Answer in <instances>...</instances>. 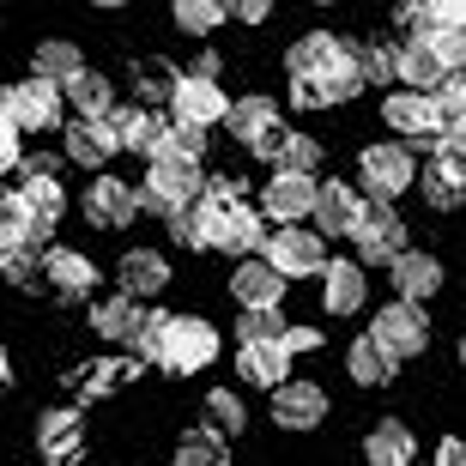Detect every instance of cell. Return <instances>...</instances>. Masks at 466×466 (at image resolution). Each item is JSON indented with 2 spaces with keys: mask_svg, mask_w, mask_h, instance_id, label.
Masks as SVG:
<instances>
[{
  "mask_svg": "<svg viewBox=\"0 0 466 466\" xmlns=\"http://www.w3.org/2000/svg\"><path fill=\"white\" fill-rule=\"evenodd\" d=\"M200 194H207L200 164H188V157H157L152 170H146V182H139V212H157L170 225L176 212H188Z\"/></svg>",
  "mask_w": 466,
  "mask_h": 466,
  "instance_id": "obj_1",
  "label": "cell"
},
{
  "mask_svg": "<svg viewBox=\"0 0 466 466\" xmlns=\"http://www.w3.org/2000/svg\"><path fill=\"white\" fill-rule=\"evenodd\" d=\"M61 212H67V194H61L55 176H25L18 194H0V218H13L31 242H49V230L61 225Z\"/></svg>",
  "mask_w": 466,
  "mask_h": 466,
  "instance_id": "obj_2",
  "label": "cell"
},
{
  "mask_svg": "<svg viewBox=\"0 0 466 466\" xmlns=\"http://www.w3.org/2000/svg\"><path fill=\"white\" fill-rule=\"evenodd\" d=\"M212 358H218V328H212V321H200V315H170V321H164L157 370H170V376H200Z\"/></svg>",
  "mask_w": 466,
  "mask_h": 466,
  "instance_id": "obj_3",
  "label": "cell"
},
{
  "mask_svg": "<svg viewBox=\"0 0 466 466\" xmlns=\"http://www.w3.org/2000/svg\"><path fill=\"white\" fill-rule=\"evenodd\" d=\"M418 182V164L406 146H363L358 152V194L376 207H394L400 194Z\"/></svg>",
  "mask_w": 466,
  "mask_h": 466,
  "instance_id": "obj_4",
  "label": "cell"
},
{
  "mask_svg": "<svg viewBox=\"0 0 466 466\" xmlns=\"http://www.w3.org/2000/svg\"><path fill=\"white\" fill-rule=\"evenodd\" d=\"M200 237H207V248H225V255H248L255 260V248L267 242V218H260L255 207H212V200H200Z\"/></svg>",
  "mask_w": 466,
  "mask_h": 466,
  "instance_id": "obj_5",
  "label": "cell"
},
{
  "mask_svg": "<svg viewBox=\"0 0 466 466\" xmlns=\"http://www.w3.org/2000/svg\"><path fill=\"white\" fill-rule=\"evenodd\" d=\"M260 260H267L279 279H321L333 255H328V242L315 237V230L285 225V230H273V237L260 242Z\"/></svg>",
  "mask_w": 466,
  "mask_h": 466,
  "instance_id": "obj_6",
  "label": "cell"
},
{
  "mask_svg": "<svg viewBox=\"0 0 466 466\" xmlns=\"http://www.w3.org/2000/svg\"><path fill=\"white\" fill-rule=\"evenodd\" d=\"M370 333H376V346L388 351L394 363H406V358H424V346H431V321H424V309H412V303H400V297L376 309Z\"/></svg>",
  "mask_w": 466,
  "mask_h": 466,
  "instance_id": "obj_7",
  "label": "cell"
},
{
  "mask_svg": "<svg viewBox=\"0 0 466 466\" xmlns=\"http://www.w3.org/2000/svg\"><path fill=\"white\" fill-rule=\"evenodd\" d=\"M351 242H358V267H394L400 255H406V218H400L394 207H363L358 230H351Z\"/></svg>",
  "mask_w": 466,
  "mask_h": 466,
  "instance_id": "obj_8",
  "label": "cell"
},
{
  "mask_svg": "<svg viewBox=\"0 0 466 466\" xmlns=\"http://www.w3.org/2000/svg\"><path fill=\"white\" fill-rule=\"evenodd\" d=\"M363 207H370V200H363L358 194V182H321V188H315V212H309V230L321 242H346L351 230H358V218H363Z\"/></svg>",
  "mask_w": 466,
  "mask_h": 466,
  "instance_id": "obj_9",
  "label": "cell"
},
{
  "mask_svg": "<svg viewBox=\"0 0 466 466\" xmlns=\"http://www.w3.org/2000/svg\"><path fill=\"white\" fill-rule=\"evenodd\" d=\"M6 116H13L18 134H49V127H61V116H67V97H61V86L25 79V86L6 91Z\"/></svg>",
  "mask_w": 466,
  "mask_h": 466,
  "instance_id": "obj_10",
  "label": "cell"
},
{
  "mask_svg": "<svg viewBox=\"0 0 466 466\" xmlns=\"http://www.w3.org/2000/svg\"><path fill=\"white\" fill-rule=\"evenodd\" d=\"M315 188H321L315 176H285V170H273V182L260 188V218H273L279 230H285V225H303V218L315 212Z\"/></svg>",
  "mask_w": 466,
  "mask_h": 466,
  "instance_id": "obj_11",
  "label": "cell"
},
{
  "mask_svg": "<svg viewBox=\"0 0 466 466\" xmlns=\"http://www.w3.org/2000/svg\"><path fill=\"white\" fill-rule=\"evenodd\" d=\"M321 418H328V388H321V381H297V376H291V381L273 394V424H279V431L309 436Z\"/></svg>",
  "mask_w": 466,
  "mask_h": 466,
  "instance_id": "obj_12",
  "label": "cell"
},
{
  "mask_svg": "<svg viewBox=\"0 0 466 466\" xmlns=\"http://www.w3.org/2000/svg\"><path fill=\"white\" fill-rule=\"evenodd\" d=\"M170 121H188V127H218V121H230V97L218 91V79H194V73H182V86H176L170 97Z\"/></svg>",
  "mask_w": 466,
  "mask_h": 466,
  "instance_id": "obj_13",
  "label": "cell"
},
{
  "mask_svg": "<svg viewBox=\"0 0 466 466\" xmlns=\"http://www.w3.org/2000/svg\"><path fill=\"white\" fill-rule=\"evenodd\" d=\"M381 121H388V134L400 139H418V146H436L442 139V116L424 91H394L388 104H381Z\"/></svg>",
  "mask_w": 466,
  "mask_h": 466,
  "instance_id": "obj_14",
  "label": "cell"
},
{
  "mask_svg": "<svg viewBox=\"0 0 466 466\" xmlns=\"http://www.w3.org/2000/svg\"><path fill=\"white\" fill-rule=\"evenodd\" d=\"M116 139L121 152H139V157H164V139H170V109H139V104H121L116 116Z\"/></svg>",
  "mask_w": 466,
  "mask_h": 466,
  "instance_id": "obj_15",
  "label": "cell"
},
{
  "mask_svg": "<svg viewBox=\"0 0 466 466\" xmlns=\"http://www.w3.org/2000/svg\"><path fill=\"white\" fill-rule=\"evenodd\" d=\"M139 218V188H127L121 176H97L86 188V225L97 230H121Z\"/></svg>",
  "mask_w": 466,
  "mask_h": 466,
  "instance_id": "obj_16",
  "label": "cell"
},
{
  "mask_svg": "<svg viewBox=\"0 0 466 466\" xmlns=\"http://www.w3.org/2000/svg\"><path fill=\"white\" fill-rule=\"evenodd\" d=\"M461 194H466V157H454L449 146H431V157H424V207L454 212Z\"/></svg>",
  "mask_w": 466,
  "mask_h": 466,
  "instance_id": "obj_17",
  "label": "cell"
},
{
  "mask_svg": "<svg viewBox=\"0 0 466 466\" xmlns=\"http://www.w3.org/2000/svg\"><path fill=\"white\" fill-rule=\"evenodd\" d=\"M285 134V127H279V104L273 97H237V104H230V139H237V146H248V152H260V146H273V139Z\"/></svg>",
  "mask_w": 466,
  "mask_h": 466,
  "instance_id": "obj_18",
  "label": "cell"
},
{
  "mask_svg": "<svg viewBox=\"0 0 466 466\" xmlns=\"http://www.w3.org/2000/svg\"><path fill=\"white\" fill-rule=\"evenodd\" d=\"M394 273V291H400V303H412V309H424L436 291H442V260L436 255H424V248H406V255L388 267Z\"/></svg>",
  "mask_w": 466,
  "mask_h": 466,
  "instance_id": "obj_19",
  "label": "cell"
},
{
  "mask_svg": "<svg viewBox=\"0 0 466 466\" xmlns=\"http://www.w3.org/2000/svg\"><path fill=\"white\" fill-rule=\"evenodd\" d=\"M351 55L346 36H333V31H309V36H297L291 49H285V67H291V79H321L328 67H339Z\"/></svg>",
  "mask_w": 466,
  "mask_h": 466,
  "instance_id": "obj_20",
  "label": "cell"
},
{
  "mask_svg": "<svg viewBox=\"0 0 466 466\" xmlns=\"http://www.w3.org/2000/svg\"><path fill=\"white\" fill-rule=\"evenodd\" d=\"M61 146H67L73 164H86V170H104L109 157L121 152V139H116V121H67V134H61Z\"/></svg>",
  "mask_w": 466,
  "mask_h": 466,
  "instance_id": "obj_21",
  "label": "cell"
},
{
  "mask_svg": "<svg viewBox=\"0 0 466 466\" xmlns=\"http://www.w3.org/2000/svg\"><path fill=\"white\" fill-rule=\"evenodd\" d=\"M116 285H121V297H157L164 285H170V260L157 255V248H127V255L116 260Z\"/></svg>",
  "mask_w": 466,
  "mask_h": 466,
  "instance_id": "obj_22",
  "label": "cell"
},
{
  "mask_svg": "<svg viewBox=\"0 0 466 466\" xmlns=\"http://www.w3.org/2000/svg\"><path fill=\"white\" fill-rule=\"evenodd\" d=\"M363 297H370V279H363L358 260H328V273H321V309L328 315H358Z\"/></svg>",
  "mask_w": 466,
  "mask_h": 466,
  "instance_id": "obj_23",
  "label": "cell"
},
{
  "mask_svg": "<svg viewBox=\"0 0 466 466\" xmlns=\"http://www.w3.org/2000/svg\"><path fill=\"white\" fill-rule=\"evenodd\" d=\"M237 376L248 381V388L279 394V388L291 381V351H285V339H279V346H237Z\"/></svg>",
  "mask_w": 466,
  "mask_h": 466,
  "instance_id": "obj_24",
  "label": "cell"
},
{
  "mask_svg": "<svg viewBox=\"0 0 466 466\" xmlns=\"http://www.w3.org/2000/svg\"><path fill=\"white\" fill-rule=\"evenodd\" d=\"M230 297H237L242 309H279V303H285V279L255 255V260H242L237 273H230Z\"/></svg>",
  "mask_w": 466,
  "mask_h": 466,
  "instance_id": "obj_25",
  "label": "cell"
},
{
  "mask_svg": "<svg viewBox=\"0 0 466 466\" xmlns=\"http://www.w3.org/2000/svg\"><path fill=\"white\" fill-rule=\"evenodd\" d=\"M91 328H97V339L134 346V339H139V328H146V309H139L134 297L109 291V297H97V303H91Z\"/></svg>",
  "mask_w": 466,
  "mask_h": 466,
  "instance_id": "obj_26",
  "label": "cell"
},
{
  "mask_svg": "<svg viewBox=\"0 0 466 466\" xmlns=\"http://www.w3.org/2000/svg\"><path fill=\"white\" fill-rule=\"evenodd\" d=\"M394 79H400V91H424V97H431L449 73H442V61H436L431 43L412 36V43H400V49H394Z\"/></svg>",
  "mask_w": 466,
  "mask_h": 466,
  "instance_id": "obj_27",
  "label": "cell"
},
{
  "mask_svg": "<svg viewBox=\"0 0 466 466\" xmlns=\"http://www.w3.org/2000/svg\"><path fill=\"white\" fill-rule=\"evenodd\" d=\"M43 279H49L61 297L97 291V267H91V255H79V248H43Z\"/></svg>",
  "mask_w": 466,
  "mask_h": 466,
  "instance_id": "obj_28",
  "label": "cell"
},
{
  "mask_svg": "<svg viewBox=\"0 0 466 466\" xmlns=\"http://www.w3.org/2000/svg\"><path fill=\"white\" fill-rule=\"evenodd\" d=\"M363 461L370 466H412L418 461V436L400 424V418H381L376 431L363 436Z\"/></svg>",
  "mask_w": 466,
  "mask_h": 466,
  "instance_id": "obj_29",
  "label": "cell"
},
{
  "mask_svg": "<svg viewBox=\"0 0 466 466\" xmlns=\"http://www.w3.org/2000/svg\"><path fill=\"white\" fill-rule=\"evenodd\" d=\"M61 97H67V109H79V121H109L116 116V86H109L104 73H79V79H73V86H61Z\"/></svg>",
  "mask_w": 466,
  "mask_h": 466,
  "instance_id": "obj_30",
  "label": "cell"
},
{
  "mask_svg": "<svg viewBox=\"0 0 466 466\" xmlns=\"http://www.w3.org/2000/svg\"><path fill=\"white\" fill-rule=\"evenodd\" d=\"M79 73H86V55L73 49V43H61V36L31 49V79H43V86H73Z\"/></svg>",
  "mask_w": 466,
  "mask_h": 466,
  "instance_id": "obj_31",
  "label": "cell"
},
{
  "mask_svg": "<svg viewBox=\"0 0 466 466\" xmlns=\"http://www.w3.org/2000/svg\"><path fill=\"white\" fill-rule=\"evenodd\" d=\"M346 370H351V381H358V388H388L400 363L376 346V333H358V339H351V351H346Z\"/></svg>",
  "mask_w": 466,
  "mask_h": 466,
  "instance_id": "obj_32",
  "label": "cell"
},
{
  "mask_svg": "<svg viewBox=\"0 0 466 466\" xmlns=\"http://www.w3.org/2000/svg\"><path fill=\"white\" fill-rule=\"evenodd\" d=\"M176 86H182V73H176L170 61H139V67H134V97H139V109H170Z\"/></svg>",
  "mask_w": 466,
  "mask_h": 466,
  "instance_id": "obj_33",
  "label": "cell"
},
{
  "mask_svg": "<svg viewBox=\"0 0 466 466\" xmlns=\"http://www.w3.org/2000/svg\"><path fill=\"white\" fill-rule=\"evenodd\" d=\"M79 431H86V418H79V412H43V418H36V442H43L49 461H67V454L79 449Z\"/></svg>",
  "mask_w": 466,
  "mask_h": 466,
  "instance_id": "obj_34",
  "label": "cell"
},
{
  "mask_svg": "<svg viewBox=\"0 0 466 466\" xmlns=\"http://www.w3.org/2000/svg\"><path fill=\"white\" fill-rule=\"evenodd\" d=\"M273 170H285V176H315V164H321V139H309V134H279V146H273V157H267Z\"/></svg>",
  "mask_w": 466,
  "mask_h": 466,
  "instance_id": "obj_35",
  "label": "cell"
},
{
  "mask_svg": "<svg viewBox=\"0 0 466 466\" xmlns=\"http://www.w3.org/2000/svg\"><path fill=\"white\" fill-rule=\"evenodd\" d=\"M176 466H230V449H225V436H212L207 424L188 436H176Z\"/></svg>",
  "mask_w": 466,
  "mask_h": 466,
  "instance_id": "obj_36",
  "label": "cell"
},
{
  "mask_svg": "<svg viewBox=\"0 0 466 466\" xmlns=\"http://www.w3.org/2000/svg\"><path fill=\"white\" fill-rule=\"evenodd\" d=\"M351 61H358V79H363V86H394V43H381V36L351 43Z\"/></svg>",
  "mask_w": 466,
  "mask_h": 466,
  "instance_id": "obj_37",
  "label": "cell"
},
{
  "mask_svg": "<svg viewBox=\"0 0 466 466\" xmlns=\"http://www.w3.org/2000/svg\"><path fill=\"white\" fill-rule=\"evenodd\" d=\"M207 431L212 436H242L248 431V406H242L230 388H212L207 394Z\"/></svg>",
  "mask_w": 466,
  "mask_h": 466,
  "instance_id": "obj_38",
  "label": "cell"
},
{
  "mask_svg": "<svg viewBox=\"0 0 466 466\" xmlns=\"http://www.w3.org/2000/svg\"><path fill=\"white\" fill-rule=\"evenodd\" d=\"M237 339L242 346H279V339H285V315L279 309H242Z\"/></svg>",
  "mask_w": 466,
  "mask_h": 466,
  "instance_id": "obj_39",
  "label": "cell"
},
{
  "mask_svg": "<svg viewBox=\"0 0 466 466\" xmlns=\"http://www.w3.org/2000/svg\"><path fill=\"white\" fill-rule=\"evenodd\" d=\"M225 18H230V6H218V0H176V25H182V31H194V36L218 31Z\"/></svg>",
  "mask_w": 466,
  "mask_h": 466,
  "instance_id": "obj_40",
  "label": "cell"
},
{
  "mask_svg": "<svg viewBox=\"0 0 466 466\" xmlns=\"http://www.w3.org/2000/svg\"><path fill=\"white\" fill-rule=\"evenodd\" d=\"M164 157H188V164H200L207 157V127H188V121H176L170 139H164ZM157 164V157H152Z\"/></svg>",
  "mask_w": 466,
  "mask_h": 466,
  "instance_id": "obj_41",
  "label": "cell"
},
{
  "mask_svg": "<svg viewBox=\"0 0 466 466\" xmlns=\"http://www.w3.org/2000/svg\"><path fill=\"white\" fill-rule=\"evenodd\" d=\"M25 255H36V242L25 237V230L13 225V218H0V273H13Z\"/></svg>",
  "mask_w": 466,
  "mask_h": 466,
  "instance_id": "obj_42",
  "label": "cell"
},
{
  "mask_svg": "<svg viewBox=\"0 0 466 466\" xmlns=\"http://www.w3.org/2000/svg\"><path fill=\"white\" fill-rule=\"evenodd\" d=\"M424 43L436 49V61H442V73H461V67H466V31H431Z\"/></svg>",
  "mask_w": 466,
  "mask_h": 466,
  "instance_id": "obj_43",
  "label": "cell"
},
{
  "mask_svg": "<svg viewBox=\"0 0 466 466\" xmlns=\"http://www.w3.org/2000/svg\"><path fill=\"white\" fill-rule=\"evenodd\" d=\"M164 321H170V309H146V328H139V339H134V358L157 363V346H164Z\"/></svg>",
  "mask_w": 466,
  "mask_h": 466,
  "instance_id": "obj_44",
  "label": "cell"
},
{
  "mask_svg": "<svg viewBox=\"0 0 466 466\" xmlns=\"http://www.w3.org/2000/svg\"><path fill=\"white\" fill-rule=\"evenodd\" d=\"M431 31H466V0H431Z\"/></svg>",
  "mask_w": 466,
  "mask_h": 466,
  "instance_id": "obj_45",
  "label": "cell"
},
{
  "mask_svg": "<svg viewBox=\"0 0 466 466\" xmlns=\"http://www.w3.org/2000/svg\"><path fill=\"white\" fill-rule=\"evenodd\" d=\"M194 207H200V200H194ZM194 207L170 218V242H182V248H207V237H200V212Z\"/></svg>",
  "mask_w": 466,
  "mask_h": 466,
  "instance_id": "obj_46",
  "label": "cell"
},
{
  "mask_svg": "<svg viewBox=\"0 0 466 466\" xmlns=\"http://www.w3.org/2000/svg\"><path fill=\"white\" fill-rule=\"evenodd\" d=\"M18 139H25V134L13 127V116H0V176L25 164V146H18Z\"/></svg>",
  "mask_w": 466,
  "mask_h": 466,
  "instance_id": "obj_47",
  "label": "cell"
},
{
  "mask_svg": "<svg viewBox=\"0 0 466 466\" xmlns=\"http://www.w3.org/2000/svg\"><path fill=\"white\" fill-rule=\"evenodd\" d=\"M291 104L297 109H328V97H321V86H315V79H291Z\"/></svg>",
  "mask_w": 466,
  "mask_h": 466,
  "instance_id": "obj_48",
  "label": "cell"
},
{
  "mask_svg": "<svg viewBox=\"0 0 466 466\" xmlns=\"http://www.w3.org/2000/svg\"><path fill=\"white\" fill-rule=\"evenodd\" d=\"M315 346H321L315 328H285V351H291V358H303V351H315Z\"/></svg>",
  "mask_w": 466,
  "mask_h": 466,
  "instance_id": "obj_49",
  "label": "cell"
},
{
  "mask_svg": "<svg viewBox=\"0 0 466 466\" xmlns=\"http://www.w3.org/2000/svg\"><path fill=\"white\" fill-rule=\"evenodd\" d=\"M436 466H466V442L461 436H442V442H436Z\"/></svg>",
  "mask_w": 466,
  "mask_h": 466,
  "instance_id": "obj_50",
  "label": "cell"
},
{
  "mask_svg": "<svg viewBox=\"0 0 466 466\" xmlns=\"http://www.w3.org/2000/svg\"><path fill=\"white\" fill-rule=\"evenodd\" d=\"M436 146H449L454 157H466V121H449V127H442V139H436Z\"/></svg>",
  "mask_w": 466,
  "mask_h": 466,
  "instance_id": "obj_51",
  "label": "cell"
},
{
  "mask_svg": "<svg viewBox=\"0 0 466 466\" xmlns=\"http://www.w3.org/2000/svg\"><path fill=\"white\" fill-rule=\"evenodd\" d=\"M230 13H237L242 25H260V18H267V0H237V6H230Z\"/></svg>",
  "mask_w": 466,
  "mask_h": 466,
  "instance_id": "obj_52",
  "label": "cell"
},
{
  "mask_svg": "<svg viewBox=\"0 0 466 466\" xmlns=\"http://www.w3.org/2000/svg\"><path fill=\"white\" fill-rule=\"evenodd\" d=\"M6 376H13V358H6V351H0V388H6Z\"/></svg>",
  "mask_w": 466,
  "mask_h": 466,
  "instance_id": "obj_53",
  "label": "cell"
},
{
  "mask_svg": "<svg viewBox=\"0 0 466 466\" xmlns=\"http://www.w3.org/2000/svg\"><path fill=\"white\" fill-rule=\"evenodd\" d=\"M461 370H466V339H461Z\"/></svg>",
  "mask_w": 466,
  "mask_h": 466,
  "instance_id": "obj_54",
  "label": "cell"
}]
</instances>
